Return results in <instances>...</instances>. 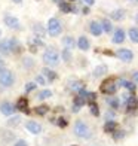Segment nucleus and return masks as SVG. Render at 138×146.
Here are the masks:
<instances>
[{
  "mask_svg": "<svg viewBox=\"0 0 138 146\" xmlns=\"http://www.w3.org/2000/svg\"><path fill=\"white\" fill-rule=\"evenodd\" d=\"M117 88H119V85H117V82H116L114 78L106 79V81L101 84V87H100L101 92H103V94H106V96H113V94H116Z\"/></svg>",
  "mask_w": 138,
  "mask_h": 146,
  "instance_id": "f257e3e1",
  "label": "nucleus"
},
{
  "mask_svg": "<svg viewBox=\"0 0 138 146\" xmlns=\"http://www.w3.org/2000/svg\"><path fill=\"white\" fill-rule=\"evenodd\" d=\"M43 61L46 66L54 67V66H58V63H60V55H58V52L54 48H48L43 54Z\"/></svg>",
  "mask_w": 138,
  "mask_h": 146,
  "instance_id": "f03ea898",
  "label": "nucleus"
},
{
  "mask_svg": "<svg viewBox=\"0 0 138 146\" xmlns=\"http://www.w3.org/2000/svg\"><path fill=\"white\" fill-rule=\"evenodd\" d=\"M46 27H48L49 36H52V37H57L62 33V25H61L60 21H58V18H51L48 21V25H46Z\"/></svg>",
  "mask_w": 138,
  "mask_h": 146,
  "instance_id": "7ed1b4c3",
  "label": "nucleus"
},
{
  "mask_svg": "<svg viewBox=\"0 0 138 146\" xmlns=\"http://www.w3.org/2000/svg\"><path fill=\"white\" fill-rule=\"evenodd\" d=\"M74 133H76L77 137H82V139H89L91 137V128L83 121H77L74 124Z\"/></svg>",
  "mask_w": 138,
  "mask_h": 146,
  "instance_id": "20e7f679",
  "label": "nucleus"
},
{
  "mask_svg": "<svg viewBox=\"0 0 138 146\" xmlns=\"http://www.w3.org/2000/svg\"><path fill=\"white\" fill-rule=\"evenodd\" d=\"M14 81H15V78H14V73H12L11 70H2L0 72V84L3 85V87H12L14 85Z\"/></svg>",
  "mask_w": 138,
  "mask_h": 146,
  "instance_id": "39448f33",
  "label": "nucleus"
},
{
  "mask_svg": "<svg viewBox=\"0 0 138 146\" xmlns=\"http://www.w3.org/2000/svg\"><path fill=\"white\" fill-rule=\"evenodd\" d=\"M114 55L119 58V60H122V61H125V63H129V61H132V60H134V52L131 51V49H128V48L117 49L114 52Z\"/></svg>",
  "mask_w": 138,
  "mask_h": 146,
  "instance_id": "423d86ee",
  "label": "nucleus"
},
{
  "mask_svg": "<svg viewBox=\"0 0 138 146\" xmlns=\"http://www.w3.org/2000/svg\"><path fill=\"white\" fill-rule=\"evenodd\" d=\"M3 23H5V25H8L11 30H21V23H19V19H18L16 17L5 15Z\"/></svg>",
  "mask_w": 138,
  "mask_h": 146,
  "instance_id": "0eeeda50",
  "label": "nucleus"
},
{
  "mask_svg": "<svg viewBox=\"0 0 138 146\" xmlns=\"http://www.w3.org/2000/svg\"><path fill=\"white\" fill-rule=\"evenodd\" d=\"M125 39H126V33H125L123 29H116L114 33H113V37H111V42L116 43V45H120L125 42Z\"/></svg>",
  "mask_w": 138,
  "mask_h": 146,
  "instance_id": "6e6552de",
  "label": "nucleus"
},
{
  "mask_svg": "<svg viewBox=\"0 0 138 146\" xmlns=\"http://www.w3.org/2000/svg\"><path fill=\"white\" fill-rule=\"evenodd\" d=\"M89 31H91V35H92V36L100 37V36L103 35L101 23H98V21H91V23H89Z\"/></svg>",
  "mask_w": 138,
  "mask_h": 146,
  "instance_id": "1a4fd4ad",
  "label": "nucleus"
},
{
  "mask_svg": "<svg viewBox=\"0 0 138 146\" xmlns=\"http://www.w3.org/2000/svg\"><path fill=\"white\" fill-rule=\"evenodd\" d=\"M15 109L24 112V113H30V109H28V98L27 97H21L19 100L16 102Z\"/></svg>",
  "mask_w": 138,
  "mask_h": 146,
  "instance_id": "9d476101",
  "label": "nucleus"
},
{
  "mask_svg": "<svg viewBox=\"0 0 138 146\" xmlns=\"http://www.w3.org/2000/svg\"><path fill=\"white\" fill-rule=\"evenodd\" d=\"M25 128H27L30 133H33V134H40L42 133V125L36 122V121H28L27 124H25Z\"/></svg>",
  "mask_w": 138,
  "mask_h": 146,
  "instance_id": "9b49d317",
  "label": "nucleus"
},
{
  "mask_svg": "<svg viewBox=\"0 0 138 146\" xmlns=\"http://www.w3.org/2000/svg\"><path fill=\"white\" fill-rule=\"evenodd\" d=\"M15 110H16V109H15V106H14V104H11V103H8V102H5V103L0 104V112H2L3 115H6V116H11Z\"/></svg>",
  "mask_w": 138,
  "mask_h": 146,
  "instance_id": "f8f14e48",
  "label": "nucleus"
},
{
  "mask_svg": "<svg viewBox=\"0 0 138 146\" xmlns=\"http://www.w3.org/2000/svg\"><path fill=\"white\" fill-rule=\"evenodd\" d=\"M77 48L80 49V51H89V48H91L89 39L86 36H80V37L77 39Z\"/></svg>",
  "mask_w": 138,
  "mask_h": 146,
  "instance_id": "ddd939ff",
  "label": "nucleus"
},
{
  "mask_svg": "<svg viewBox=\"0 0 138 146\" xmlns=\"http://www.w3.org/2000/svg\"><path fill=\"white\" fill-rule=\"evenodd\" d=\"M138 108V100H137V97L134 96H129L128 97V100H126V110L128 112H132Z\"/></svg>",
  "mask_w": 138,
  "mask_h": 146,
  "instance_id": "4468645a",
  "label": "nucleus"
},
{
  "mask_svg": "<svg viewBox=\"0 0 138 146\" xmlns=\"http://www.w3.org/2000/svg\"><path fill=\"white\" fill-rule=\"evenodd\" d=\"M0 54H3V55H9L11 54L9 39H2V40H0Z\"/></svg>",
  "mask_w": 138,
  "mask_h": 146,
  "instance_id": "2eb2a0df",
  "label": "nucleus"
},
{
  "mask_svg": "<svg viewBox=\"0 0 138 146\" xmlns=\"http://www.w3.org/2000/svg\"><path fill=\"white\" fill-rule=\"evenodd\" d=\"M116 130H117V122L116 121H106V124H104V133L113 134Z\"/></svg>",
  "mask_w": 138,
  "mask_h": 146,
  "instance_id": "dca6fc26",
  "label": "nucleus"
},
{
  "mask_svg": "<svg viewBox=\"0 0 138 146\" xmlns=\"http://www.w3.org/2000/svg\"><path fill=\"white\" fill-rule=\"evenodd\" d=\"M110 18L114 19V21H122L125 18V11L123 9H114L110 12Z\"/></svg>",
  "mask_w": 138,
  "mask_h": 146,
  "instance_id": "f3484780",
  "label": "nucleus"
},
{
  "mask_svg": "<svg viewBox=\"0 0 138 146\" xmlns=\"http://www.w3.org/2000/svg\"><path fill=\"white\" fill-rule=\"evenodd\" d=\"M9 46H11V52H15V54H18V52H21V43H19L15 37L9 39Z\"/></svg>",
  "mask_w": 138,
  "mask_h": 146,
  "instance_id": "a211bd4d",
  "label": "nucleus"
},
{
  "mask_svg": "<svg viewBox=\"0 0 138 146\" xmlns=\"http://www.w3.org/2000/svg\"><path fill=\"white\" fill-rule=\"evenodd\" d=\"M62 43L67 49H73L74 46H77V42L74 40V37H71V36H65L62 39Z\"/></svg>",
  "mask_w": 138,
  "mask_h": 146,
  "instance_id": "6ab92c4d",
  "label": "nucleus"
},
{
  "mask_svg": "<svg viewBox=\"0 0 138 146\" xmlns=\"http://www.w3.org/2000/svg\"><path fill=\"white\" fill-rule=\"evenodd\" d=\"M58 8H60L61 12H64V14H70V12L73 11V6L70 5V2H65V0H61V2L58 3Z\"/></svg>",
  "mask_w": 138,
  "mask_h": 146,
  "instance_id": "aec40b11",
  "label": "nucleus"
},
{
  "mask_svg": "<svg viewBox=\"0 0 138 146\" xmlns=\"http://www.w3.org/2000/svg\"><path fill=\"white\" fill-rule=\"evenodd\" d=\"M101 27H103V33H111L113 31V24H111V21L107 18H104L101 21Z\"/></svg>",
  "mask_w": 138,
  "mask_h": 146,
  "instance_id": "412c9836",
  "label": "nucleus"
},
{
  "mask_svg": "<svg viewBox=\"0 0 138 146\" xmlns=\"http://www.w3.org/2000/svg\"><path fill=\"white\" fill-rule=\"evenodd\" d=\"M128 36L132 43H138V27H131L128 30Z\"/></svg>",
  "mask_w": 138,
  "mask_h": 146,
  "instance_id": "4be33fe9",
  "label": "nucleus"
},
{
  "mask_svg": "<svg viewBox=\"0 0 138 146\" xmlns=\"http://www.w3.org/2000/svg\"><path fill=\"white\" fill-rule=\"evenodd\" d=\"M107 66L106 64H100L98 67H95V70H94V76L95 78H100V76H103V75H106L107 73Z\"/></svg>",
  "mask_w": 138,
  "mask_h": 146,
  "instance_id": "5701e85b",
  "label": "nucleus"
},
{
  "mask_svg": "<svg viewBox=\"0 0 138 146\" xmlns=\"http://www.w3.org/2000/svg\"><path fill=\"white\" fill-rule=\"evenodd\" d=\"M42 73H43L46 78H48V81H51V82H52V81H55L57 76H58L54 70H51V69H48V67H45V69L42 70Z\"/></svg>",
  "mask_w": 138,
  "mask_h": 146,
  "instance_id": "b1692460",
  "label": "nucleus"
},
{
  "mask_svg": "<svg viewBox=\"0 0 138 146\" xmlns=\"http://www.w3.org/2000/svg\"><path fill=\"white\" fill-rule=\"evenodd\" d=\"M119 84L122 85L123 88H126L128 91H131V92H134L135 88H137L134 82H129V81H126V79H120V82H119Z\"/></svg>",
  "mask_w": 138,
  "mask_h": 146,
  "instance_id": "393cba45",
  "label": "nucleus"
},
{
  "mask_svg": "<svg viewBox=\"0 0 138 146\" xmlns=\"http://www.w3.org/2000/svg\"><path fill=\"white\" fill-rule=\"evenodd\" d=\"M71 91H76V92H80L82 90H85V84L80 82V81H74L73 84H71Z\"/></svg>",
  "mask_w": 138,
  "mask_h": 146,
  "instance_id": "a878e982",
  "label": "nucleus"
},
{
  "mask_svg": "<svg viewBox=\"0 0 138 146\" xmlns=\"http://www.w3.org/2000/svg\"><path fill=\"white\" fill-rule=\"evenodd\" d=\"M49 97H52V91H51V90H42V91L37 94L39 100H46V98H49Z\"/></svg>",
  "mask_w": 138,
  "mask_h": 146,
  "instance_id": "bb28decb",
  "label": "nucleus"
},
{
  "mask_svg": "<svg viewBox=\"0 0 138 146\" xmlns=\"http://www.w3.org/2000/svg\"><path fill=\"white\" fill-rule=\"evenodd\" d=\"M107 103L110 104V108H111V109H119V106H120V102L117 100L116 97H110V98H107Z\"/></svg>",
  "mask_w": 138,
  "mask_h": 146,
  "instance_id": "cd10ccee",
  "label": "nucleus"
},
{
  "mask_svg": "<svg viewBox=\"0 0 138 146\" xmlns=\"http://www.w3.org/2000/svg\"><path fill=\"white\" fill-rule=\"evenodd\" d=\"M48 110H49L48 106H39V108L34 109V112L37 115H46V113H48Z\"/></svg>",
  "mask_w": 138,
  "mask_h": 146,
  "instance_id": "c85d7f7f",
  "label": "nucleus"
},
{
  "mask_svg": "<svg viewBox=\"0 0 138 146\" xmlns=\"http://www.w3.org/2000/svg\"><path fill=\"white\" fill-rule=\"evenodd\" d=\"M89 108H91V113L94 115V116H98V115H100V108H98L97 103H91Z\"/></svg>",
  "mask_w": 138,
  "mask_h": 146,
  "instance_id": "c756f323",
  "label": "nucleus"
},
{
  "mask_svg": "<svg viewBox=\"0 0 138 146\" xmlns=\"http://www.w3.org/2000/svg\"><path fill=\"white\" fill-rule=\"evenodd\" d=\"M33 30H34V33H37L39 35V37H43L45 36V30H43V27L40 24H36L34 27H33Z\"/></svg>",
  "mask_w": 138,
  "mask_h": 146,
  "instance_id": "7c9ffc66",
  "label": "nucleus"
},
{
  "mask_svg": "<svg viewBox=\"0 0 138 146\" xmlns=\"http://www.w3.org/2000/svg\"><path fill=\"white\" fill-rule=\"evenodd\" d=\"M97 100V94L95 92H86V103L91 104V103H95Z\"/></svg>",
  "mask_w": 138,
  "mask_h": 146,
  "instance_id": "2f4dec72",
  "label": "nucleus"
},
{
  "mask_svg": "<svg viewBox=\"0 0 138 146\" xmlns=\"http://www.w3.org/2000/svg\"><path fill=\"white\" fill-rule=\"evenodd\" d=\"M19 121H21V118H19V116H14V118H11L8 121V125H9V127H15V125L19 124Z\"/></svg>",
  "mask_w": 138,
  "mask_h": 146,
  "instance_id": "473e14b6",
  "label": "nucleus"
},
{
  "mask_svg": "<svg viewBox=\"0 0 138 146\" xmlns=\"http://www.w3.org/2000/svg\"><path fill=\"white\" fill-rule=\"evenodd\" d=\"M62 58H64L65 63H70V60H71V52H70V49L65 48V49L62 51Z\"/></svg>",
  "mask_w": 138,
  "mask_h": 146,
  "instance_id": "72a5a7b5",
  "label": "nucleus"
},
{
  "mask_svg": "<svg viewBox=\"0 0 138 146\" xmlns=\"http://www.w3.org/2000/svg\"><path fill=\"white\" fill-rule=\"evenodd\" d=\"M123 136H125V133H123V131H119V130H116V131L113 133L114 140H120V139H123Z\"/></svg>",
  "mask_w": 138,
  "mask_h": 146,
  "instance_id": "f704fd0d",
  "label": "nucleus"
},
{
  "mask_svg": "<svg viewBox=\"0 0 138 146\" xmlns=\"http://www.w3.org/2000/svg\"><path fill=\"white\" fill-rule=\"evenodd\" d=\"M55 124H58V127H61V128H65V127H67V121H65L64 118H58V121H57Z\"/></svg>",
  "mask_w": 138,
  "mask_h": 146,
  "instance_id": "c9c22d12",
  "label": "nucleus"
},
{
  "mask_svg": "<svg viewBox=\"0 0 138 146\" xmlns=\"http://www.w3.org/2000/svg\"><path fill=\"white\" fill-rule=\"evenodd\" d=\"M33 90H36V84L34 82H28L27 85H25V91H27V92H30Z\"/></svg>",
  "mask_w": 138,
  "mask_h": 146,
  "instance_id": "e433bc0d",
  "label": "nucleus"
},
{
  "mask_svg": "<svg viewBox=\"0 0 138 146\" xmlns=\"http://www.w3.org/2000/svg\"><path fill=\"white\" fill-rule=\"evenodd\" d=\"M132 82L134 84H138V72H134L132 73Z\"/></svg>",
  "mask_w": 138,
  "mask_h": 146,
  "instance_id": "4c0bfd02",
  "label": "nucleus"
},
{
  "mask_svg": "<svg viewBox=\"0 0 138 146\" xmlns=\"http://www.w3.org/2000/svg\"><path fill=\"white\" fill-rule=\"evenodd\" d=\"M14 146H28V145H27V142H25V140H18Z\"/></svg>",
  "mask_w": 138,
  "mask_h": 146,
  "instance_id": "58836bf2",
  "label": "nucleus"
},
{
  "mask_svg": "<svg viewBox=\"0 0 138 146\" xmlns=\"http://www.w3.org/2000/svg\"><path fill=\"white\" fill-rule=\"evenodd\" d=\"M83 2H85V5H86V6H94L95 0H83Z\"/></svg>",
  "mask_w": 138,
  "mask_h": 146,
  "instance_id": "ea45409f",
  "label": "nucleus"
},
{
  "mask_svg": "<svg viewBox=\"0 0 138 146\" xmlns=\"http://www.w3.org/2000/svg\"><path fill=\"white\" fill-rule=\"evenodd\" d=\"M36 82H39V84H42V85H45V79H43L42 76H37V78H36Z\"/></svg>",
  "mask_w": 138,
  "mask_h": 146,
  "instance_id": "a19ab883",
  "label": "nucleus"
},
{
  "mask_svg": "<svg viewBox=\"0 0 138 146\" xmlns=\"http://www.w3.org/2000/svg\"><path fill=\"white\" fill-rule=\"evenodd\" d=\"M82 12H83V15H89V6H85L82 9Z\"/></svg>",
  "mask_w": 138,
  "mask_h": 146,
  "instance_id": "79ce46f5",
  "label": "nucleus"
},
{
  "mask_svg": "<svg viewBox=\"0 0 138 146\" xmlns=\"http://www.w3.org/2000/svg\"><path fill=\"white\" fill-rule=\"evenodd\" d=\"M5 70V61H3V58H0V72Z\"/></svg>",
  "mask_w": 138,
  "mask_h": 146,
  "instance_id": "37998d69",
  "label": "nucleus"
},
{
  "mask_svg": "<svg viewBox=\"0 0 138 146\" xmlns=\"http://www.w3.org/2000/svg\"><path fill=\"white\" fill-rule=\"evenodd\" d=\"M30 61H31L30 58H25V66H27V67H30V66H31V63H30Z\"/></svg>",
  "mask_w": 138,
  "mask_h": 146,
  "instance_id": "c03bdc74",
  "label": "nucleus"
},
{
  "mask_svg": "<svg viewBox=\"0 0 138 146\" xmlns=\"http://www.w3.org/2000/svg\"><path fill=\"white\" fill-rule=\"evenodd\" d=\"M104 54H106V55H114V52H111V51H104Z\"/></svg>",
  "mask_w": 138,
  "mask_h": 146,
  "instance_id": "a18cd8bd",
  "label": "nucleus"
},
{
  "mask_svg": "<svg viewBox=\"0 0 138 146\" xmlns=\"http://www.w3.org/2000/svg\"><path fill=\"white\" fill-rule=\"evenodd\" d=\"M22 0H14V3H21Z\"/></svg>",
  "mask_w": 138,
  "mask_h": 146,
  "instance_id": "49530a36",
  "label": "nucleus"
},
{
  "mask_svg": "<svg viewBox=\"0 0 138 146\" xmlns=\"http://www.w3.org/2000/svg\"><path fill=\"white\" fill-rule=\"evenodd\" d=\"M54 2H55V3H60V2H61V0H54Z\"/></svg>",
  "mask_w": 138,
  "mask_h": 146,
  "instance_id": "de8ad7c7",
  "label": "nucleus"
},
{
  "mask_svg": "<svg viewBox=\"0 0 138 146\" xmlns=\"http://www.w3.org/2000/svg\"><path fill=\"white\" fill-rule=\"evenodd\" d=\"M0 36H2V30H0Z\"/></svg>",
  "mask_w": 138,
  "mask_h": 146,
  "instance_id": "09e8293b",
  "label": "nucleus"
},
{
  "mask_svg": "<svg viewBox=\"0 0 138 146\" xmlns=\"http://www.w3.org/2000/svg\"><path fill=\"white\" fill-rule=\"evenodd\" d=\"M70 2H74V0H70Z\"/></svg>",
  "mask_w": 138,
  "mask_h": 146,
  "instance_id": "8fccbe9b",
  "label": "nucleus"
},
{
  "mask_svg": "<svg viewBox=\"0 0 138 146\" xmlns=\"http://www.w3.org/2000/svg\"><path fill=\"white\" fill-rule=\"evenodd\" d=\"M73 146H77V145H73Z\"/></svg>",
  "mask_w": 138,
  "mask_h": 146,
  "instance_id": "3c124183",
  "label": "nucleus"
}]
</instances>
